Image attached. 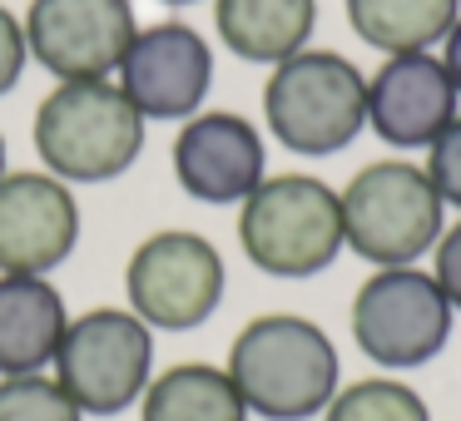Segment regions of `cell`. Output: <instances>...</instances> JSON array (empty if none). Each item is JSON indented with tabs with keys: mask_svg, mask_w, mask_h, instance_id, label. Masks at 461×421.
<instances>
[{
	"mask_svg": "<svg viewBox=\"0 0 461 421\" xmlns=\"http://www.w3.org/2000/svg\"><path fill=\"white\" fill-rule=\"evenodd\" d=\"M223 372L233 377L249 417L263 421L322 417L342 387L338 342L298 312H263V318L243 322Z\"/></svg>",
	"mask_w": 461,
	"mask_h": 421,
	"instance_id": "1",
	"label": "cell"
},
{
	"mask_svg": "<svg viewBox=\"0 0 461 421\" xmlns=\"http://www.w3.org/2000/svg\"><path fill=\"white\" fill-rule=\"evenodd\" d=\"M35 154L65 184H110L144 154V114L110 80H60L35 110Z\"/></svg>",
	"mask_w": 461,
	"mask_h": 421,
	"instance_id": "2",
	"label": "cell"
},
{
	"mask_svg": "<svg viewBox=\"0 0 461 421\" xmlns=\"http://www.w3.org/2000/svg\"><path fill=\"white\" fill-rule=\"evenodd\" d=\"M239 243L268 278H318L348 248L338 189L318 174H268L239 203Z\"/></svg>",
	"mask_w": 461,
	"mask_h": 421,
	"instance_id": "3",
	"label": "cell"
},
{
	"mask_svg": "<svg viewBox=\"0 0 461 421\" xmlns=\"http://www.w3.org/2000/svg\"><path fill=\"white\" fill-rule=\"evenodd\" d=\"M342 199V243L372 268H411L437 248L447 203L427 169L411 159L362 164Z\"/></svg>",
	"mask_w": 461,
	"mask_h": 421,
	"instance_id": "4",
	"label": "cell"
},
{
	"mask_svg": "<svg viewBox=\"0 0 461 421\" xmlns=\"http://www.w3.org/2000/svg\"><path fill=\"white\" fill-rule=\"evenodd\" d=\"M263 120L273 139L303 159L342 154L367 130V75L338 50H298L273 65Z\"/></svg>",
	"mask_w": 461,
	"mask_h": 421,
	"instance_id": "5",
	"label": "cell"
},
{
	"mask_svg": "<svg viewBox=\"0 0 461 421\" xmlns=\"http://www.w3.org/2000/svg\"><path fill=\"white\" fill-rule=\"evenodd\" d=\"M352 342L382 372L427 367L447 352L456 308L437 288L427 268H372V278L352 292Z\"/></svg>",
	"mask_w": 461,
	"mask_h": 421,
	"instance_id": "6",
	"label": "cell"
},
{
	"mask_svg": "<svg viewBox=\"0 0 461 421\" xmlns=\"http://www.w3.org/2000/svg\"><path fill=\"white\" fill-rule=\"evenodd\" d=\"M50 367L85 417H120L154 381V327L130 308H90L70 318Z\"/></svg>",
	"mask_w": 461,
	"mask_h": 421,
	"instance_id": "7",
	"label": "cell"
},
{
	"mask_svg": "<svg viewBox=\"0 0 461 421\" xmlns=\"http://www.w3.org/2000/svg\"><path fill=\"white\" fill-rule=\"evenodd\" d=\"M223 288H229L223 253L203 233H189V228L149 233L130 253V268H124L130 312L140 322H149L154 332L203 327L219 312Z\"/></svg>",
	"mask_w": 461,
	"mask_h": 421,
	"instance_id": "8",
	"label": "cell"
},
{
	"mask_svg": "<svg viewBox=\"0 0 461 421\" xmlns=\"http://www.w3.org/2000/svg\"><path fill=\"white\" fill-rule=\"evenodd\" d=\"M21 25L55 80H110L140 35L130 0H31Z\"/></svg>",
	"mask_w": 461,
	"mask_h": 421,
	"instance_id": "9",
	"label": "cell"
},
{
	"mask_svg": "<svg viewBox=\"0 0 461 421\" xmlns=\"http://www.w3.org/2000/svg\"><path fill=\"white\" fill-rule=\"evenodd\" d=\"M120 90L144 120H194L213 85V50L194 25H144L120 60Z\"/></svg>",
	"mask_w": 461,
	"mask_h": 421,
	"instance_id": "10",
	"label": "cell"
},
{
	"mask_svg": "<svg viewBox=\"0 0 461 421\" xmlns=\"http://www.w3.org/2000/svg\"><path fill=\"white\" fill-rule=\"evenodd\" d=\"M80 243V203L45 169H5L0 179V273L45 278Z\"/></svg>",
	"mask_w": 461,
	"mask_h": 421,
	"instance_id": "11",
	"label": "cell"
},
{
	"mask_svg": "<svg viewBox=\"0 0 461 421\" xmlns=\"http://www.w3.org/2000/svg\"><path fill=\"white\" fill-rule=\"evenodd\" d=\"M456 114L461 94L431 50L382 55V65L367 75V130L392 149H431Z\"/></svg>",
	"mask_w": 461,
	"mask_h": 421,
	"instance_id": "12",
	"label": "cell"
},
{
	"mask_svg": "<svg viewBox=\"0 0 461 421\" xmlns=\"http://www.w3.org/2000/svg\"><path fill=\"white\" fill-rule=\"evenodd\" d=\"M174 179L199 203H243L268 179L263 134L233 110H203L174 134Z\"/></svg>",
	"mask_w": 461,
	"mask_h": 421,
	"instance_id": "13",
	"label": "cell"
},
{
	"mask_svg": "<svg viewBox=\"0 0 461 421\" xmlns=\"http://www.w3.org/2000/svg\"><path fill=\"white\" fill-rule=\"evenodd\" d=\"M65 327H70V312L50 278L0 273V377L45 372L60 352Z\"/></svg>",
	"mask_w": 461,
	"mask_h": 421,
	"instance_id": "14",
	"label": "cell"
},
{
	"mask_svg": "<svg viewBox=\"0 0 461 421\" xmlns=\"http://www.w3.org/2000/svg\"><path fill=\"white\" fill-rule=\"evenodd\" d=\"M223 50L249 65H283L308 50L318 31V0H213Z\"/></svg>",
	"mask_w": 461,
	"mask_h": 421,
	"instance_id": "15",
	"label": "cell"
},
{
	"mask_svg": "<svg viewBox=\"0 0 461 421\" xmlns=\"http://www.w3.org/2000/svg\"><path fill=\"white\" fill-rule=\"evenodd\" d=\"M140 421H249V407L223 367L179 362L144 387Z\"/></svg>",
	"mask_w": 461,
	"mask_h": 421,
	"instance_id": "16",
	"label": "cell"
},
{
	"mask_svg": "<svg viewBox=\"0 0 461 421\" xmlns=\"http://www.w3.org/2000/svg\"><path fill=\"white\" fill-rule=\"evenodd\" d=\"M348 25L362 45L382 55L437 50L456 25L461 0H342Z\"/></svg>",
	"mask_w": 461,
	"mask_h": 421,
	"instance_id": "17",
	"label": "cell"
},
{
	"mask_svg": "<svg viewBox=\"0 0 461 421\" xmlns=\"http://www.w3.org/2000/svg\"><path fill=\"white\" fill-rule=\"evenodd\" d=\"M322 421H431V407L402 377H362L338 387Z\"/></svg>",
	"mask_w": 461,
	"mask_h": 421,
	"instance_id": "18",
	"label": "cell"
},
{
	"mask_svg": "<svg viewBox=\"0 0 461 421\" xmlns=\"http://www.w3.org/2000/svg\"><path fill=\"white\" fill-rule=\"evenodd\" d=\"M0 421H85V411L65 397V387L45 372L0 377Z\"/></svg>",
	"mask_w": 461,
	"mask_h": 421,
	"instance_id": "19",
	"label": "cell"
},
{
	"mask_svg": "<svg viewBox=\"0 0 461 421\" xmlns=\"http://www.w3.org/2000/svg\"><path fill=\"white\" fill-rule=\"evenodd\" d=\"M421 169L437 184L441 203H447V209H461V114L437 134V144L427 149V164H421Z\"/></svg>",
	"mask_w": 461,
	"mask_h": 421,
	"instance_id": "20",
	"label": "cell"
},
{
	"mask_svg": "<svg viewBox=\"0 0 461 421\" xmlns=\"http://www.w3.org/2000/svg\"><path fill=\"white\" fill-rule=\"evenodd\" d=\"M431 278L447 292V302L461 312V219L451 228H441L437 248H431Z\"/></svg>",
	"mask_w": 461,
	"mask_h": 421,
	"instance_id": "21",
	"label": "cell"
},
{
	"mask_svg": "<svg viewBox=\"0 0 461 421\" xmlns=\"http://www.w3.org/2000/svg\"><path fill=\"white\" fill-rule=\"evenodd\" d=\"M25 60H31V45H25V25L15 21L5 5H0V94H11L25 75Z\"/></svg>",
	"mask_w": 461,
	"mask_h": 421,
	"instance_id": "22",
	"label": "cell"
},
{
	"mask_svg": "<svg viewBox=\"0 0 461 421\" xmlns=\"http://www.w3.org/2000/svg\"><path fill=\"white\" fill-rule=\"evenodd\" d=\"M441 65H447L451 85H456V94H461V15H456V25L447 31V40H441Z\"/></svg>",
	"mask_w": 461,
	"mask_h": 421,
	"instance_id": "23",
	"label": "cell"
},
{
	"mask_svg": "<svg viewBox=\"0 0 461 421\" xmlns=\"http://www.w3.org/2000/svg\"><path fill=\"white\" fill-rule=\"evenodd\" d=\"M0 179H5V139H0Z\"/></svg>",
	"mask_w": 461,
	"mask_h": 421,
	"instance_id": "24",
	"label": "cell"
},
{
	"mask_svg": "<svg viewBox=\"0 0 461 421\" xmlns=\"http://www.w3.org/2000/svg\"><path fill=\"white\" fill-rule=\"evenodd\" d=\"M164 5H199V0H164Z\"/></svg>",
	"mask_w": 461,
	"mask_h": 421,
	"instance_id": "25",
	"label": "cell"
}]
</instances>
